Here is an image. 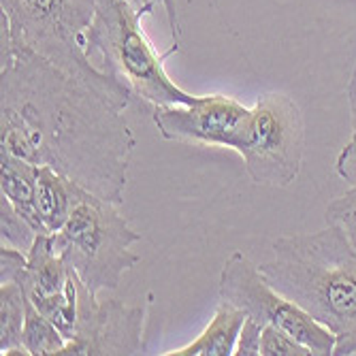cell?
I'll return each instance as SVG.
<instances>
[{
    "label": "cell",
    "mask_w": 356,
    "mask_h": 356,
    "mask_svg": "<svg viewBox=\"0 0 356 356\" xmlns=\"http://www.w3.org/2000/svg\"><path fill=\"white\" fill-rule=\"evenodd\" d=\"M124 105L0 28V152L124 203L137 139Z\"/></svg>",
    "instance_id": "cell-1"
},
{
    "label": "cell",
    "mask_w": 356,
    "mask_h": 356,
    "mask_svg": "<svg viewBox=\"0 0 356 356\" xmlns=\"http://www.w3.org/2000/svg\"><path fill=\"white\" fill-rule=\"evenodd\" d=\"M258 269L335 335L333 354H356V248L339 226L275 239L273 256Z\"/></svg>",
    "instance_id": "cell-2"
},
{
    "label": "cell",
    "mask_w": 356,
    "mask_h": 356,
    "mask_svg": "<svg viewBox=\"0 0 356 356\" xmlns=\"http://www.w3.org/2000/svg\"><path fill=\"white\" fill-rule=\"evenodd\" d=\"M147 11L131 0H96L94 19L88 28V56L101 58V69L118 79L133 99L152 107L194 105L201 96L181 90L167 73L165 58L158 54L143 30Z\"/></svg>",
    "instance_id": "cell-3"
},
{
    "label": "cell",
    "mask_w": 356,
    "mask_h": 356,
    "mask_svg": "<svg viewBox=\"0 0 356 356\" xmlns=\"http://www.w3.org/2000/svg\"><path fill=\"white\" fill-rule=\"evenodd\" d=\"M94 11L96 0H0V28L15 43L35 49L128 107L133 94L88 56L86 35Z\"/></svg>",
    "instance_id": "cell-4"
},
{
    "label": "cell",
    "mask_w": 356,
    "mask_h": 356,
    "mask_svg": "<svg viewBox=\"0 0 356 356\" xmlns=\"http://www.w3.org/2000/svg\"><path fill=\"white\" fill-rule=\"evenodd\" d=\"M118 207L86 192L67 224L49 235L56 252L94 295L115 290L122 277L141 261L133 250L141 241V235Z\"/></svg>",
    "instance_id": "cell-5"
},
{
    "label": "cell",
    "mask_w": 356,
    "mask_h": 356,
    "mask_svg": "<svg viewBox=\"0 0 356 356\" xmlns=\"http://www.w3.org/2000/svg\"><path fill=\"white\" fill-rule=\"evenodd\" d=\"M305 120L301 107L282 92L258 96L252 107V128L241 158L256 186L288 188L303 167Z\"/></svg>",
    "instance_id": "cell-6"
},
{
    "label": "cell",
    "mask_w": 356,
    "mask_h": 356,
    "mask_svg": "<svg viewBox=\"0 0 356 356\" xmlns=\"http://www.w3.org/2000/svg\"><path fill=\"white\" fill-rule=\"evenodd\" d=\"M220 299L231 301L245 312L248 318H254L261 325H273L284 329L295 339L305 343L316 356H327L335 352V335L314 320L297 303L286 299L275 290L265 275L243 252H233L224 261L220 271Z\"/></svg>",
    "instance_id": "cell-7"
},
{
    "label": "cell",
    "mask_w": 356,
    "mask_h": 356,
    "mask_svg": "<svg viewBox=\"0 0 356 356\" xmlns=\"http://www.w3.org/2000/svg\"><path fill=\"white\" fill-rule=\"evenodd\" d=\"M152 120L165 141L222 149H241L252 128V109L231 96L209 94L194 105H160Z\"/></svg>",
    "instance_id": "cell-8"
},
{
    "label": "cell",
    "mask_w": 356,
    "mask_h": 356,
    "mask_svg": "<svg viewBox=\"0 0 356 356\" xmlns=\"http://www.w3.org/2000/svg\"><path fill=\"white\" fill-rule=\"evenodd\" d=\"M145 305H126L120 299L99 301L81 284L75 337L62 356H137L145 352Z\"/></svg>",
    "instance_id": "cell-9"
},
{
    "label": "cell",
    "mask_w": 356,
    "mask_h": 356,
    "mask_svg": "<svg viewBox=\"0 0 356 356\" xmlns=\"http://www.w3.org/2000/svg\"><path fill=\"white\" fill-rule=\"evenodd\" d=\"M19 282L30 305L49 318L69 343L77 329L79 293L83 282L56 252L49 235H37L28 252V265Z\"/></svg>",
    "instance_id": "cell-10"
},
{
    "label": "cell",
    "mask_w": 356,
    "mask_h": 356,
    "mask_svg": "<svg viewBox=\"0 0 356 356\" xmlns=\"http://www.w3.org/2000/svg\"><path fill=\"white\" fill-rule=\"evenodd\" d=\"M88 190L51 167L37 165V209L47 235L58 233Z\"/></svg>",
    "instance_id": "cell-11"
},
{
    "label": "cell",
    "mask_w": 356,
    "mask_h": 356,
    "mask_svg": "<svg viewBox=\"0 0 356 356\" xmlns=\"http://www.w3.org/2000/svg\"><path fill=\"white\" fill-rule=\"evenodd\" d=\"M245 318L248 316L243 309H239L231 301L220 299L213 318L203 329V333L184 348L165 352V356H231L235 354Z\"/></svg>",
    "instance_id": "cell-12"
},
{
    "label": "cell",
    "mask_w": 356,
    "mask_h": 356,
    "mask_svg": "<svg viewBox=\"0 0 356 356\" xmlns=\"http://www.w3.org/2000/svg\"><path fill=\"white\" fill-rule=\"evenodd\" d=\"M0 194L32 224L39 235H47L37 209V165L0 152Z\"/></svg>",
    "instance_id": "cell-13"
},
{
    "label": "cell",
    "mask_w": 356,
    "mask_h": 356,
    "mask_svg": "<svg viewBox=\"0 0 356 356\" xmlns=\"http://www.w3.org/2000/svg\"><path fill=\"white\" fill-rule=\"evenodd\" d=\"M28 297L19 280L0 284V354H28L24 348V325Z\"/></svg>",
    "instance_id": "cell-14"
},
{
    "label": "cell",
    "mask_w": 356,
    "mask_h": 356,
    "mask_svg": "<svg viewBox=\"0 0 356 356\" xmlns=\"http://www.w3.org/2000/svg\"><path fill=\"white\" fill-rule=\"evenodd\" d=\"M24 348L32 356H62L67 348V337L49 318H45L37 307H32L30 301L24 325Z\"/></svg>",
    "instance_id": "cell-15"
},
{
    "label": "cell",
    "mask_w": 356,
    "mask_h": 356,
    "mask_svg": "<svg viewBox=\"0 0 356 356\" xmlns=\"http://www.w3.org/2000/svg\"><path fill=\"white\" fill-rule=\"evenodd\" d=\"M37 235L39 233L32 229V224L5 197H0V237H3V245H11L28 254Z\"/></svg>",
    "instance_id": "cell-16"
},
{
    "label": "cell",
    "mask_w": 356,
    "mask_h": 356,
    "mask_svg": "<svg viewBox=\"0 0 356 356\" xmlns=\"http://www.w3.org/2000/svg\"><path fill=\"white\" fill-rule=\"evenodd\" d=\"M309 354L314 352L290 333H286L284 329H277L273 325L263 327L261 356H309Z\"/></svg>",
    "instance_id": "cell-17"
},
{
    "label": "cell",
    "mask_w": 356,
    "mask_h": 356,
    "mask_svg": "<svg viewBox=\"0 0 356 356\" xmlns=\"http://www.w3.org/2000/svg\"><path fill=\"white\" fill-rule=\"evenodd\" d=\"M327 224L339 226L350 239V243L356 248V184H352L348 192H343L341 197L329 203Z\"/></svg>",
    "instance_id": "cell-18"
},
{
    "label": "cell",
    "mask_w": 356,
    "mask_h": 356,
    "mask_svg": "<svg viewBox=\"0 0 356 356\" xmlns=\"http://www.w3.org/2000/svg\"><path fill=\"white\" fill-rule=\"evenodd\" d=\"M26 265H28L26 252L11 248V245H0V284L19 280Z\"/></svg>",
    "instance_id": "cell-19"
},
{
    "label": "cell",
    "mask_w": 356,
    "mask_h": 356,
    "mask_svg": "<svg viewBox=\"0 0 356 356\" xmlns=\"http://www.w3.org/2000/svg\"><path fill=\"white\" fill-rule=\"evenodd\" d=\"M261 335H263V325L256 322L254 318H245L235 354L237 356H261Z\"/></svg>",
    "instance_id": "cell-20"
},
{
    "label": "cell",
    "mask_w": 356,
    "mask_h": 356,
    "mask_svg": "<svg viewBox=\"0 0 356 356\" xmlns=\"http://www.w3.org/2000/svg\"><path fill=\"white\" fill-rule=\"evenodd\" d=\"M131 3L137 7V9H143L147 11V15L160 5L165 7L167 11V17H169V26H171V37H173V49L177 51L179 49V37H181V28H179V19H177V3L175 0H131Z\"/></svg>",
    "instance_id": "cell-21"
},
{
    "label": "cell",
    "mask_w": 356,
    "mask_h": 356,
    "mask_svg": "<svg viewBox=\"0 0 356 356\" xmlns=\"http://www.w3.org/2000/svg\"><path fill=\"white\" fill-rule=\"evenodd\" d=\"M335 171L350 186L356 184V131L352 133V139L337 154V158H335Z\"/></svg>",
    "instance_id": "cell-22"
},
{
    "label": "cell",
    "mask_w": 356,
    "mask_h": 356,
    "mask_svg": "<svg viewBox=\"0 0 356 356\" xmlns=\"http://www.w3.org/2000/svg\"><path fill=\"white\" fill-rule=\"evenodd\" d=\"M348 103H350V124H352V131H356V67L348 83Z\"/></svg>",
    "instance_id": "cell-23"
}]
</instances>
